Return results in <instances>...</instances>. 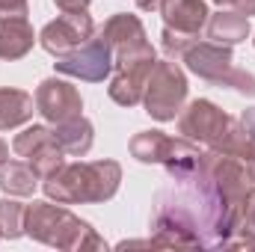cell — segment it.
Listing matches in <instances>:
<instances>
[{
	"instance_id": "cell-1",
	"label": "cell",
	"mask_w": 255,
	"mask_h": 252,
	"mask_svg": "<svg viewBox=\"0 0 255 252\" xmlns=\"http://www.w3.org/2000/svg\"><path fill=\"white\" fill-rule=\"evenodd\" d=\"M244 160L223 151H202L199 166L184 175H169L151 211V247H208L229 250L241 202L250 190Z\"/></svg>"
},
{
	"instance_id": "cell-2",
	"label": "cell",
	"mask_w": 255,
	"mask_h": 252,
	"mask_svg": "<svg viewBox=\"0 0 255 252\" xmlns=\"http://www.w3.org/2000/svg\"><path fill=\"white\" fill-rule=\"evenodd\" d=\"M122 166L116 160H89L63 163L57 172L42 178V190L51 202L60 205H98L119 193Z\"/></svg>"
},
{
	"instance_id": "cell-3",
	"label": "cell",
	"mask_w": 255,
	"mask_h": 252,
	"mask_svg": "<svg viewBox=\"0 0 255 252\" xmlns=\"http://www.w3.org/2000/svg\"><path fill=\"white\" fill-rule=\"evenodd\" d=\"M24 235L33 241L68 252H86V250H107V241L80 217H74L60 202H33L27 205L24 214Z\"/></svg>"
},
{
	"instance_id": "cell-4",
	"label": "cell",
	"mask_w": 255,
	"mask_h": 252,
	"mask_svg": "<svg viewBox=\"0 0 255 252\" xmlns=\"http://www.w3.org/2000/svg\"><path fill=\"white\" fill-rule=\"evenodd\" d=\"M181 63H187L196 77L214 83V86H229L247 98H255V74L235 68V57L229 45L217 42H193L190 48L181 54Z\"/></svg>"
},
{
	"instance_id": "cell-5",
	"label": "cell",
	"mask_w": 255,
	"mask_h": 252,
	"mask_svg": "<svg viewBox=\"0 0 255 252\" xmlns=\"http://www.w3.org/2000/svg\"><path fill=\"white\" fill-rule=\"evenodd\" d=\"M130 157L139 163H160L166 175H184L199 166L202 151L199 142H190L184 136H166L163 130H139L130 136Z\"/></svg>"
},
{
	"instance_id": "cell-6",
	"label": "cell",
	"mask_w": 255,
	"mask_h": 252,
	"mask_svg": "<svg viewBox=\"0 0 255 252\" xmlns=\"http://www.w3.org/2000/svg\"><path fill=\"white\" fill-rule=\"evenodd\" d=\"M184 101H187V77H184L181 65L175 60L154 63L148 83H145V92H142L145 113L157 122H172L181 113Z\"/></svg>"
},
{
	"instance_id": "cell-7",
	"label": "cell",
	"mask_w": 255,
	"mask_h": 252,
	"mask_svg": "<svg viewBox=\"0 0 255 252\" xmlns=\"http://www.w3.org/2000/svg\"><path fill=\"white\" fill-rule=\"evenodd\" d=\"M163 51L169 60H181V54L199 39L211 12L205 0H163Z\"/></svg>"
},
{
	"instance_id": "cell-8",
	"label": "cell",
	"mask_w": 255,
	"mask_h": 252,
	"mask_svg": "<svg viewBox=\"0 0 255 252\" xmlns=\"http://www.w3.org/2000/svg\"><path fill=\"white\" fill-rule=\"evenodd\" d=\"M154 63H157V57H154L151 42L113 57V80L107 86V95L122 107H136L142 101V92H145V83H148Z\"/></svg>"
},
{
	"instance_id": "cell-9",
	"label": "cell",
	"mask_w": 255,
	"mask_h": 252,
	"mask_svg": "<svg viewBox=\"0 0 255 252\" xmlns=\"http://www.w3.org/2000/svg\"><path fill=\"white\" fill-rule=\"evenodd\" d=\"M54 68H57V74H68V77H77L86 83H104L113 74V48L95 30V36L86 45H80L77 51H71L65 57H57Z\"/></svg>"
},
{
	"instance_id": "cell-10",
	"label": "cell",
	"mask_w": 255,
	"mask_h": 252,
	"mask_svg": "<svg viewBox=\"0 0 255 252\" xmlns=\"http://www.w3.org/2000/svg\"><path fill=\"white\" fill-rule=\"evenodd\" d=\"M229 125H232V119L208 98H196L178 113V133L190 142L208 145V148H214L226 136Z\"/></svg>"
},
{
	"instance_id": "cell-11",
	"label": "cell",
	"mask_w": 255,
	"mask_h": 252,
	"mask_svg": "<svg viewBox=\"0 0 255 252\" xmlns=\"http://www.w3.org/2000/svg\"><path fill=\"white\" fill-rule=\"evenodd\" d=\"M12 151L18 157H24L39 172V178H48L51 172H57L63 166V157H65V151L60 148V142L54 136V127H45V125L24 127L12 139Z\"/></svg>"
},
{
	"instance_id": "cell-12",
	"label": "cell",
	"mask_w": 255,
	"mask_h": 252,
	"mask_svg": "<svg viewBox=\"0 0 255 252\" xmlns=\"http://www.w3.org/2000/svg\"><path fill=\"white\" fill-rule=\"evenodd\" d=\"M92 36H95V21L89 12H63L57 21L42 27L39 45L51 57H65V54L77 51L80 45H86Z\"/></svg>"
},
{
	"instance_id": "cell-13",
	"label": "cell",
	"mask_w": 255,
	"mask_h": 252,
	"mask_svg": "<svg viewBox=\"0 0 255 252\" xmlns=\"http://www.w3.org/2000/svg\"><path fill=\"white\" fill-rule=\"evenodd\" d=\"M36 113L48 122V125H63L77 116H83V98L80 92L63 80V77H45L36 86Z\"/></svg>"
},
{
	"instance_id": "cell-14",
	"label": "cell",
	"mask_w": 255,
	"mask_h": 252,
	"mask_svg": "<svg viewBox=\"0 0 255 252\" xmlns=\"http://www.w3.org/2000/svg\"><path fill=\"white\" fill-rule=\"evenodd\" d=\"M98 33H101V36L107 39V45L113 48V57L128 54V51H133V48H139V45L148 42L142 21H139L136 15H128V12H119V15L107 18L104 27H98Z\"/></svg>"
},
{
	"instance_id": "cell-15",
	"label": "cell",
	"mask_w": 255,
	"mask_h": 252,
	"mask_svg": "<svg viewBox=\"0 0 255 252\" xmlns=\"http://www.w3.org/2000/svg\"><path fill=\"white\" fill-rule=\"evenodd\" d=\"M36 33L27 18H0V60H21L33 51Z\"/></svg>"
},
{
	"instance_id": "cell-16",
	"label": "cell",
	"mask_w": 255,
	"mask_h": 252,
	"mask_svg": "<svg viewBox=\"0 0 255 252\" xmlns=\"http://www.w3.org/2000/svg\"><path fill=\"white\" fill-rule=\"evenodd\" d=\"M250 36V18L241 15V12H232V9H220L217 15L208 18V39L217 42V45H241L247 42Z\"/></svg>"
},
{
	"instance_id": "cell-17",
	"label": "cell",
	"mask_w": 255,
	"mask_h": 252,
	"mask_svg": "<svg viewBox=\"0 0 255 252\" xmlns=\"http://www.w3.org/2000/svg\"><path fill=\"white\" fill-rule=\"evenodd\" d=\"M54 136H57V142H60V148H63L65 154L83 157V154H89V148H92V142H95V127H92L89 119L77 116V119H71V122L54 125Z\"/></svg>"
},
{
	"instance_id": "cell-18",
	"label": "cell",
	"mask_w": 255,
	"mask_h": 252,
	"mask_svg": "<svg viewBox=\"0 0 255 252\" xmlns=\"http://www.w3.org/2000/svg\"><path fill=\"white\" fill-rule=\"evenodd\" d=\"M36 101L24 92V89H9L3 86L0 89V130H12V127H21L33 119V110Z\"/></svg>"
},
{
	"instance_id": "cell-19",
	"label": "cell",
	"mask_w": 255,
	"mask_h": 252,
	"mask_svg": "<svg viewBox=\"0 0 255 252\" xmlns=\"http://www.w3.org/2000/svg\"><path fill=\"white\" fill-rule=\"evenodd\" d=\"M39 181L42 178L30 163H21V160H3L0 163V190L6 196H33Z\"/></svg>"
},
{
	"instance_id": "cell-20",
	"label": "cell",
	"mask_w": 255,
	"mask_h": 252,
	"mask_svg": "<svg viewBox=\"0 0 255 252\" xmlns=\"http://www.w3.org/2000/svg\"><path fill=\"white\" fill-rule=\"evenodd\" d=\"M229 250H255V187L247 190L241 202V214H238Z\"/></svg>"
},
{
	"instance_id": "cell-21",
	"label": "cell",
	"mask_w": 255,
	"mask_h": 252,
	"mask_svg": "<svg viewBox=\"0 0 255 252\" xmlns=\"http://www.w3.org/2000/svg\"><path fill=\"white\" fill-rule=\"evenodd\" d=\"M24 214H27V205L15 202L12 196L0 199V238L3 241H18L24 235Z\"/></svg>"
},
{
	"instance_id": "cell-22",
	"label": "cell",
	"mask_w": 255,
	"mask_h": 252,
	"mask_svg": "<svg viewBox=\"0 0 255 252\" xmlns=\"http://www.w3.org/2000/svg\"><path fill=\"white\" fill-rule=\"evenodd\" d=\"M0 18H27V0H0Z\"/></svg>"
},
{
	"instance_id": "cell-23",
	"label": "cell",
	"mask_w": 255,
	"mask_h": 252,
	"mask_svg": "<svg viewBox=\"0 0 255 252\" xmlns=\"http://www.w3.org/2000/svg\"><path fill=\"white\" fill-rule=\"evenodd\" d=\"M220 9H232V12H241V15H255V0H214Z\"/></svg>"
},
{
	"instance_id": "cell-24",
	"label": "cell",
	"mask_w": 255,
	"mask_h": 252,
	"mask_svg": "<svg viewBox=\"0 0 255 252\" xmlns=\"http://www.w3.org/2000/svg\"><path fill=\"white\" fill-rule=\"evenodd\" d=\"M60 12H86L92 0H54Z\"/></svg>"
},
{
	"instance_id": "cell-25",
	"label": "cell",
	"mask_w": 255,
	"mask_h": 252,
	"mask_svg": "<svg viewBox=\"0 0 255 252\" xmlns=\"http://www.w3.org/2000/svg\"><path fill=\"white\" fill-rule=\"evenodd\" d=\"M133 3H136V9H142V12H154V9H160L163 0H133Z\"/></svg>"
},
{
	"instance_id": "cell-26",
	"label": "cell",
	"mask_w": 255,
	"mask_h": 252,
	"mask_svg": "<svg viewBox=\"0 0 255 252\" xmlns=\"http://www.w3.org/2000/svg\"><path fill=\"white\" fill-rule=\"evenodd\" d=\"M244 166H247V172H250V178L255 181V154L250 157V160H247V163H244Z\"/></svg>"
},
{
	"instance_id": "cell-27",
	"label": "cell",
	"mask_w": 255,
	"mask_h": 252,
	"mask_svg": "<svg viewBox=\"0 0 255 252\" xmlns=\"http://www.w3.org/2000/svg\"><path fill=\"white\" fill-rule=\"evenodd\" d=\"M3 160H9V145L0 139V163H3Z\"/></svg>"
},
{
	"instance_id": "cell-28",
	"label": "cell",
	"mask_w": 255,
	"mask_h": 252,
	"mask_svg": "<svg viewBox=\"0 0 255 252\" xmlns=\"http://www.w3.org/2000/svg\"><path fill=\"white\" fill-rule=\"evenodd\" d=\"M253 45H255V39H253Z\"/></svg>"
},
{
	"instance_id": "cell-29",
	"label": "cell",
	"mask_w": 255,
	"mask_h": 252,
	"mask_svg": "<svg viewBox=\"0 0 255 252\" xmlns=\"http://www.w3.org/2000/svg\"><path fill=\"white\" fill-rule=\"evenodd\" d=\"M0 241H3V238H0Z\"/></svg>"
}]
</instances>
